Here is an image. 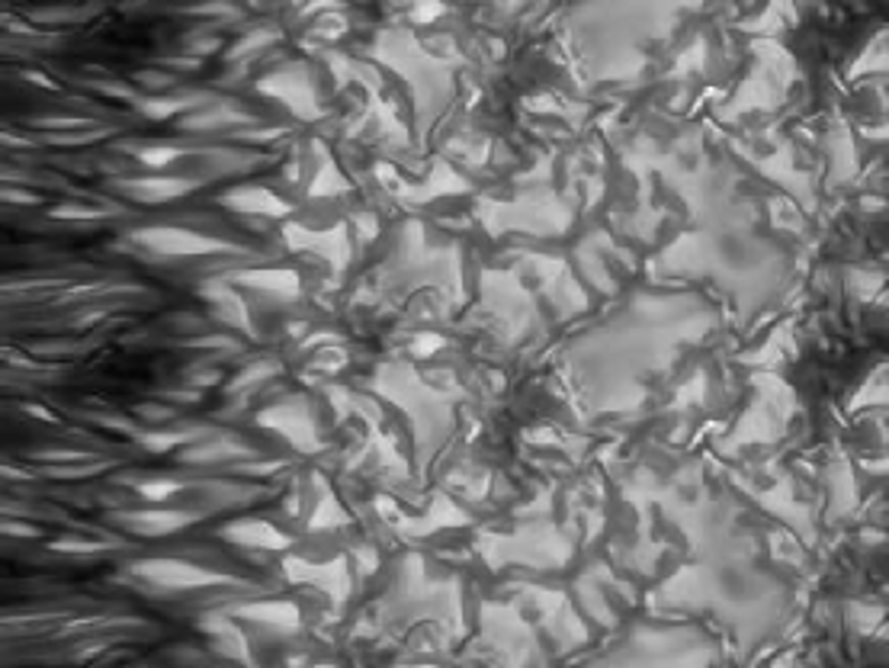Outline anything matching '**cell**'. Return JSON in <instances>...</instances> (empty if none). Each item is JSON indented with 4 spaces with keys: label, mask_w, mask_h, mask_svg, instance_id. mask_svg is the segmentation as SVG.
Here are the masks:
<instances>
[{
    "label": "cell",
    "mask_w": 889,
    "mask_h": 668,
    "mask_svg": "<svg viewBox=\"0 0 889 668\" xmlns=\"http://www.w3.org/2000/svg\"><path fill=\"white\" fill-rule=\"evenodd\" d=\"M110 190L126 196V200L151 206V203H167V200H174V196L187 193L190 184L187 180H177V177H113Z\"/></svg>",
    "instance_id": "cell-2"
},
{
    "label": "cell",
    "mask_w": 889,
    "mask_h": 668,
    "mask_svg": "<svg viewBox=\"0 0 889 668\" xmlns=\"http://www.w3.org/2000/svg\"><path fill=\"white\" fill-rule=\"evenodd\" d=\"M0 363L10 367V370H29V373L45 370V363H39L29 351H23V347H7V344L0 347Z\"/></svg>",
    "instance_id": "cell-5"
},
{
    "label": "cell",
    "mask_w": 889,
    "mask_h": 668,
    "mask_svg": "<svg viewBox=\"0 0 889 668\" xmlns=\"http://www.w3.org/2000/svg\"><path fill=\"white\" fill-rule=\"evenodd\" d=\"M0 33H7V36H29V39H36V36H42V29L29 23V20L23 17V13H10V10H4V13H0Z\"/></svg>",
    "instance_id": "cell-6"
},
{
    "label": "cell",
    "mask_w": 889,
    "mask_h": 668,
    "mask_svg": "<svg viewBox=\"0 0 889 668\" xmlns=\"http://www.w3.org/2000/svg\"><path fill=\"white\" fill-rule=\"evenodd\" d=\"M45 546H49L52 553H61V556H103V553L122 550L126 540H119V537H87V534H61V537H49V540H45Z\"/></svg>",
    "instance_id": "cell-3"
},
{
    "label": "cell",
    "mask_w": 889,
    "mask_h": 668,
    "mask_svg": "<svg viewBox=\"0 0 889 668\" xmlns=\"http://www.w3.org/2000/svg\"><path fill=\"white\" fill-rule=\"evenodd\" d=\"M132 81L135 84H142V87H155V90H161V87H171L174 84V78L171 74H161V71H139V74H132Z\"/></svg>",
    "instance_id": "cell-7"
},
{
    "label": "cell",
    "mask_w": 889,
    "mask_h": 668,
    "mask_svg": "<svg viewBox=\"0 0 889 668\" xmlns=\"http://www.w3.org/2000/svg\"><path fill=\"white\" fill-rule=\"evenodd\" d=\"M135 418H142V421H171L174 418V408H164V405H135Z\"/></svg>",
    "instance_id": "cell-8"
},
{
    "label": "cell",
    "mask_w": 889,
    "mask_h": 668,
    "mask_svg": "<svg viewBox=\"0 0 889 668\" xmlns=\"http://www.w3.org/2000/svg\"><path fill=\"white\" fill-rule=\"evenodd\" d=\"M122 206L116 203H84V200H65V203H52L49 206V219L55 222H103V219H113V216H122Z\"/></svg>",
    "instance_id": "cell-4"
},
{
    "label": "cell",
    "mask_w": 889,
    "mask_h": 668,
    "mask_svg": "<svg viewBox=\"0 0 889 668\" xmlns=\"http://www.w3.org/2000/svg\"><path fill=\"white\" fill-rule=\"evenodd\" d=\"M106 521L119 527L122 534H135V537H164L174 534L183 524H190V514H177V511H155V508H119L106 514Z\"/></svg>",
    "instance_id": "cell-1"
},
{
    "label": "cell",
    "mask_w": 889,
    "mask_h": 668,
    "mask_svg": "<svg viewBox=\"0 0 889 668\" xmlns=\"http://www.w3.org/2000/svg\"><path fill=\"white\" fill-rule=\"evenodd\" d=\"M23 408H26V412H29V415H33V418H39V421H49V424H55V421H58V418H55V415L49 412V408H42V405H33V402H26Z\"/></svg>",
    "instance_id": "cell-9"
}]
</instances>
